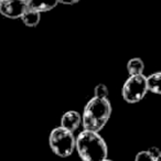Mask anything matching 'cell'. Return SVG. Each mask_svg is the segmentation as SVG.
<instances>
[{"instance_id": "obj_13", "label": "cell", "mask_w": 161, "mask_h": 161, "mask_svg": "<svg viewBox=\"0 0 161 161\" xmlns=\"http://www.w3.org/2000/svg\"><path fill=\"white\" fill-rule=\"evenodd\" d=\"M148 151L150 152V154H151V156L153 157V158L156 159V160L161 161V152H160V150H159L157 147L149 148V149H148Z\"/></svg>"}, {"instance_id": "obj_2", "label": "cell", "mask_w": 161, "mask_h": 161, "mask_svg": "<svg viewBox=\"0 0 161 161\" xmlns=\"http://www.w3.org/2000/svg\"><path fill=\"white\" fill-rule=\"evenodd\" d=\"M75 149L83 161H103L107 158L108 148L99 132L83 130L75 139Z\"/></svg>"}, {"instance_id": "obj_5", "label": "cell", "mask_w": 161, "mask_h": 161, "mask_svg": "<svg viewBox=\"0 0 161 161\" xmlns=\"http://www.w3.org/2000/svg\"><path fill=\"white\" fill-rule=\"evenodd\" d=\"M25 8V0H3L0 3V14L9 19H20Z\"/></svg>"}, {"instance_id": "obj_16", "label": "cell", "mask_w": 161, "mask_h": 161, "mask_svg": "<svg viewBox=\"0 0 161 161\" xmlns=\"http://www.w3.org/2000/svg\"><path fill=\"white\" fill-rule=\"evenodd\" d=\"M25 1H27V3H28V1H29V0H25Z\"/></svg>"}, {"instance_id": "obj_9", "label": "cell", "mask_w": 161, "mask_h": 161, "mask_svg": "<svg viewBox=\"0 0 161 161\" xmlns=\"http://www.w3.org/2000/svg\"><path fill=\"white\" fill-rule=\"evenodd\" d=\"M160 72H156V73L151 74V75L146 76L148 92H152L154 94H160Z\"/></svg>"}, {"instance_id": "obj_3", "label": "cell", "mask_w": 161, "mask_h": 161, "mask_svg": "<svg viewBox=\"0 0 161 161\" xmlns=\"http://www.w3.org/2000/svg\"><path fill=\"white\" fill-rule=\"evenodd\" d=\"M49 143L51 150L61 158L69 157L75 150L74 134L63 127H56L50 134Z\"/></svg>"}, {"instance_id": "obj_15", "label": "cell", "mask_w": 161, "mask_h": 161, "mask_svg": "<svg viewBox=\"0 0 161 161\" xmlns=\"http://www.w3.org/2000/svg\"><path fill=\"white\" fill-rule=\"evenodd\" d=\"M103 161H113V160H109V159H108V158H106L105 160H103Z\"/></svg>"}, {"instance_id": "obj_17", "label": "cell", "mask_w": 161, "mask_h": 161, "mask_svg": "<svg viewBox=\"0 0 161 161\" xmlns=\"http://www.w3.org/2000/svg\"><path fill=\"white\" fill-rule=\"evenodd\" d=\"M1 1H3V0H0V3H1Z\"/></svg>"}, {"instance_id": "obj_6", "label": "cell", "mask_w": 161, "mask_h": 161, "mask_svg": "<svg viewBox=\"0 0 161 161\" xmlns=\"http://www.w3.org/2000/svg\"><path fill=\"white\" fill-rule=\"evenodd\" d=\"M80 125H82V115L76 110H69L61 118V127L73 134L80 128Z\"/></svg>"}, {"instance_id": "obj_12", "label": "cell", "mask_w": 161, "mask_h": 161, "mask_svg": "<svg viewBox=\"0 0 161 161\" xmlns=\"http://www.w3.org/2000/svg\"><path fill=\"white\" fill-rule=\"evenodd\" d=\"M135 161H158L153 158V157L150 154V152L148 150H145V151H140L137 153L136 158H135Z\"/></svg>"}, {"instance_id": "obj_7", "label": "cell", "mask_w": 161, "mask_h": 161, "mask_svg": "<svg viewBox=\"0 0 161 161\" xmlns=\"http://www.w3.org/2000/svg\"><path fill=\"white\" fill-rule=\"evenodd\" d=\"M27 5L33 10L42 14L54 9L58 5V0H29Z\"/></svg>"}, {"instance_id": "obj_11", "label": "cell", "mask_w": 161, "mask_h": 161, "mask_svg": "<svg viewBox=\"0 0 161 161\" xmlns=\"http://www.w3.org/2000/svg\"><path fill=\"white\" fill-rule=\"evenodd\" d=\"M108 95H109V92H108V88L106 85L104 84H99L95 87L94 91V97H98V98H108Z\"/></svg>"}, {"instance_id": "obj_8", "label": "cell", "mask_w": 161, "mask_h": 161, "mask_svg": "<svg viewBox=\"0 0 161 161\" xmlns=\"http://www.w3.org/2000/svg\"><path fill=\"white\" fill-rule=\"evenodd\" d=\"M21 20L23 21L27 27H30V28H33V27H36L39 25L41 20V14L36 10H33L32 8H30L29 6L27 5V8H25V12L22 14L21 16Z\"/></svg>"}, {"instance_id": "obj_4", "label": "cell", "mask_w": 161, "mask_h": 161, "mask_svg": "<svg viewBox=\"0 0 161 161\" xmlns=\"http://www.w3.org/2000/svg\"><path fill=\"white\" fill-rule=\"evenodd\" d=\"M148 92L147 80L143 74L130 75L123 86V98L127 103L135 104L140 102Z\"/></svg>"}, {"instance_id": "obj_10", "label": "cell", "mask_w": 161, "mask_h": 161, "mask_svg": "<svg viewBox=\"0 0 161 161\" xmlns=\"http://www.w3.org/2000/svg\"><path fill=\"white\" fill-rule=\"evenodd\" d=\"M127 71L129 75H138V74H143L145 71V63L141 58H134L128 61L127 63Z\"/></svg>"}, {"instance_id": "obj_14", "label": "cell", "mask_w": 161, "mask_h": 161, "mask_svg": "<svg viewBox=\"0 0 161 161\" xmlns=\"http://www.w3.org/2000/svg\"><path fill=\"white\" fill-rule=\"evenodd\" d=\"M80 0H58V3H63V5H75V3H77Z\"/></svg>"}, {"instance_id": "obj_1", "label": "cell", "mask_w": 161, "mask_h": 161, "mask_svg": "<svg viewBox=\"0 0 161 161\" xmlns=\"http://www.w3.org/2000/svg\"><path fill=\"white\" fill-rule=\"evenodd\" d=\"M112 104L108 98L93 97L85 105L82 114L84 130L99 132L112 116Z\"/></svg>"}]
</instances>
